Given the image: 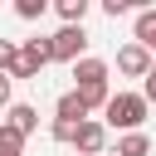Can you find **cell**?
<instances>
[{"mask_svg": "<svg viewBox=\"0 0 156 156\" xmlns=\"http://www.w3.org/2000/svg\"><path fill=\"white\" fill-rule=\"evenodd\" d=\"M146 112H151V102H146L141 93H112V102L102 107V127H117V132L127 136V132H141Z\"/></svg>", "mask_w": 156, "mask_h": 156, "instance_id": "obj_1", "label": "cell"}, {"mask_svg": "<svg viewBox=\"0 0 156 156\" xmlns=\"http://www.w3.org/2000/svg\"><path fill=\"white\" fill-rule=\"evenodd\" d=\"M49 49H54V63H78V58H88V29L83 24H58Z\"/></svg>", "mask_w": 156, "mask_h": 156, "instance_id": "obj_2", "label": "cell"}, {"mask_svg": "<svg viewBox=\"0 0 156 156\" xmlns=\"http://www.w3.org/2000/svg\"><path fill=\"white\" fill-rule=\"evenodd\" d=\"M44 63H54L49 39H24V44H20V63H15L10 83H15V78H39V68H44Z\"/></svg>", "mask_w": 156, "mask_h": 156, "instance_id": "obj_3", "label": "cell"}, {"mask_svg": "<svg viewBox=\"0 0 156 156\" xmlns=\"http://www.w3.org/2000/svg\"><path fill=\"white\" fill-rule=\"evenodd\" d=\"M151 63H156V58H151L141 44H122V49H117V73H122V78H141V83H146Z\"/></svg>", "mask_w": 156, "mask_h": 156, "instance_id": "obj_4", "label": "cell"}, {"mask_svg": "<svg viewBox=\"0 0 156 156\" xmlns=\"http://www.w3.org/2000/svg\"><path fill=\"white\" fill-rule=\"evenodd\" d=\"M102 146H107V127H102V117H88L73 136V151L78 156H102Z\"/></svg>", "mask_w": 156, "mask_h": 156, "instance_id": "obj_5", "label": "cell"}, {"mask_svg": "<svg viewBox=\"0 0 156 156\" xmlns=\"http://www.w3.org/2000/svg\"><path fill=\"white\" fill-rule=\"evenodd\" d=\"M132 44H141V49L156 58V10H151V5L136 10V20H132Z\"/></svg>", "mask_w": 156, "mask_h": 156, "instance_id": "obj_6", "label": "cell"}, {"mask_svg": "<svg viewBox=\"0 0 156 156\" xmlns=\"http://www.w3.org/2000/svg\"><path fill=\"white\" fill-rule=\"evenodd\" d=\"M107 73H112V68H107L102 58H93V54H88V58H78V63H73V88H88V83H107Z\"/></svg>", "mask_w": 156, "mask_h": 156, "instance_id": "obj_7", "label": "cell"}, {"mask_svg": "<svg viewBox=\"0 0 156 156\" xmlns=\"http://www.w3.org/2000/svg\"><path fill=\"white\" fill-rule=\"evenodd\" d=\"M54 122H68V127H78V122H88V107H83V98L68 88L58 102H54Z\"/></svg>", "mask_w": 156, "mask_h": 156, "instance_id": "obj_8", "label": "cell"}, {"mask_svg": "<svg viewBox=\"0 0 156 156\" xmlns=\"http://www.w3.org/2000/svg\"><path fill=\"white\" fill-rule=\"evenodd\" d=\"M5 127H15L24 141L34 136V127H39V112L29 107V102H10V112H5Z\"/></svg>", "mask_w": 156, "mask_h": 156, "instance_id": "obj_9", "label": "cell"}, {"mask_svg": "<svg viewBox=\"0 0 156 156\" xmlns=\"http://www.w3.org/2000/svg\"><path fill=\"white\" fill-rule=\"evenodd\" d=\"M78 98H83V107H88V117L93 112H102L107 102H112V83H88V88H73Z\"/></svg>", "mask_w": 156, "mask_h": 156, "instance_id": "obj_10", "label": "cell"}, {"mask_svg": "<svg viewBox=\"0 0 156 156\" xmlns=\"http://www.w3.org/2000/svg\"><path fill=\"white\" fill-rule=\"evenodd\" d=\"M112 156H151V136L146 132H127V136H117Z\"/></svg>", "mask_w": 156, "mask_h": 156, "instance_id": "obj_11", "label": "cell"}, {"mask_svg": "<svg viewBox=\"0 0 156 156\" xmlns=\"http://www.w3.org/2000/svg\"><path fill=\"white\" fill-rule=\"evenodd\" d=\"M54 10H58V20H63V24H83V15H88V0H58Z\"/></svg>", "mask_w": 156, "mask_h": 156, "instance_id": "obj_12", "label": "cell"}, {"mask_svg": "<svg viewBox=\"0 0 156 156\" xmlns=\"http://www.w3.org/2000/svg\"><path fill=\"white\" fill-rule=\"evenodd\" d=\"M0 156H24V136L5 122H0Z\"/></svg>", "mask_w": 156, "mask_h": 156, "instance_id": "obj_13", "label": "cell"}, {"mask_svg": "<svg viewBox=\"0 0 156 156\" xmlns=\"http://www.w3.org/2000/svg\"><path fill=\"white\" fill-rule=\"evenodd\" d=\"M15 63H20V44H15V39H0V73L10 78V73H15Z\"/></svg>", "mask_w": 156, "mask_h": 156, "instance_id": "obj_14", "label": "cell"}, {"mask_svg": "<svg viewBox=\"0 0 156 156\" xmlns=\"http://www.w3.org/2000/svg\"><path fill=\"white\" fill-rule=\"evenodd\" d=\"M44 10H49V0H15V15L20 20H39Z\"/></svg>", "mask_w": 156, "mask_h": 156, "instance_id": "obj_15", "label": "cell"}, {"mask_svg": "<svg viewBox=\"0 0 156 156\" xmlns=\"http://www.w3.org/2000/svg\"><path fill=\"white\" fill-rule=\"evenodd\" d=\"M132 10H146V5H136V0H102V15H107V20H117V15H132Z\"/></svg>", "mask_w": 156, "mask_h": 156, "instance_id": "obj_16", "label": "cell"}, {"mask_svg": "<svg viewBox=\"0 0 156 156\" xmlns=\"http://www.w3.org/2000/svg\"><path fill=\"white\" fill-rule=\"evenodd\" d=\"M141 98L156 107V63H151V73H146V83H141Z\"/></svg>", "mask_w": 156, "mask_h": 156, "instance_id": "obj_17", "label": "cell"}, {"mask_svg": "<svg viewBox=\"0 0 156 156\" xmlns=\"http://www.w3.org/2000/svg\"><path fill=\"white\" fill-rule=\"evenodd\" d=\"M0 107L10 112V78H5V73H0Z\"/></svg>", "mask_w": 156, "mask_h": 156, "instance_id": "obj_18", "label": "cell"}]
</instances>
